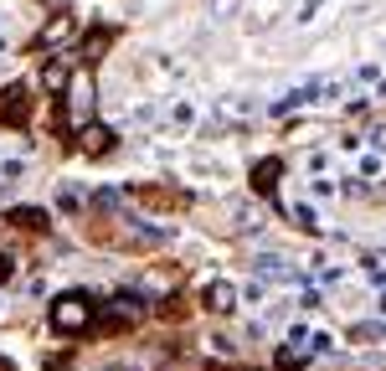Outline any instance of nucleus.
Listing matches in <instances>:
<instances>
[{
	"label": "nucleus",
	"instance_id": "7ed1b4c3",
	"mask_svg": "<svg viewBox=\"0 0 386 371\" xmlns=\"http://www.w3.org/2000/svg\"><path fill=\"white\" fill-rule=\"evenodd\" d=\"M73 36H77V21H73L68 11H62V16H52L47 26L36 31V41H31V47H36V52H52L57 41H73Z\"/></svg>",
	"mask_w": 386,
	"mask_h": 371
},
{
	"label": "nucleus",
	"instance_id": "f03ea898",
	"mask_svg": "<svg viewBox=\"0 0 386 371\" xmlns=\"http://www.w3.org/2000/svg\"><path fill=\"white\" fill-rule=\"evenodd\" d=\"M31 119V93H26V83H11V88H0V124H26Z\"/></svg>",
	"mask_w": 386,
	"mask_h": 371
},
{
	"label": "nucleus",
	"instance_id": "f8f14e48",
	"mask_svg": "<svg viewBox=\"0 0 386 371\" xmlns=\"http://www.w3.org/2000/svg\"><path fill=\"white\" fill-rule=\"evenodd\" d=\"M257 273H268V278H299L284 258H257Z\"/></svg>",
	"mask_w": 386,
	"mask_h": 371
},
{
	"label": "nucleus",
	"instance_id": "f257e3e1",
	"mask_svg": "<svg viewBox=\"0 0 386 371\" xmlns=\"http://www.w3.org/2000/svg\"><path fill=\"white\" fill-rule=\"evenodd\" d=\"M52 325H57L62 335L93 330V304H88V294H62V299L52 304Z\"/></svg>",
	"mask_w": 386,
	"mask_h": 371
},
{
	"label": "nucleus",
	"instance_id": "6ab92c4d",
	"mask_svg": "<svg viewBox=\"0 0 386 371\" xmlns=\"http://www.w3.org/2000/svg\"><path fill=\"white\" fill-rule=\"evenodd\" d=\"M381 315H386V294H381Z\"/></svg>",
	"mask_w": 386,
	"mask_h": 371
},
{
	"label": "nucleus",
	"instance_id": "39448f33",
	"mask_svg": "<svg viewBox=\"0 0 386 371\" xmlns=\"http://www.w3.org/2000/svg\"><path fill=\"white\" fill-rule=\"evenodd\" d=\"M77 150H82V155H109V150H114V129L82 124V129H77Z\"/></svg>",
	"mask_w": 386,
	"mask_h": 371
},
{
	"label": "nucleus",
	"instance_id": "0eeeda50",
	"mask_svg": "<svg viewBox=\"0 0 386 371\" xmlns=\"http://www.w3.org/2000/svg\"><path fill=\"white\" fill-rule=\"evenodd\" d=\"M201 304L211 315H232V310H237V289H232V283H211V289L201 294Z\"/></svg>",
	"mask_w": 386,
	"mask_h": 371
},
{
	"label": "nucleus",
	"instance_id": "aec40b11",
	"mask_svg": "<svg viewBox=\"0 0 386 371\" xmlns=\"http://www.w3.org/2000/svg\"><path fill=\"white\" fill-rule=\"evenodd\" d=\"M227 371H247V366H227Z\"/></svg>",
	"mask_w": 386,
	"mask_h": 371
},
{
	"label": "nucleus",
	"instance_id": "a211bd4d",
	"mask_svg": "<svg viewBox=\"0 0 386 371\" xmlns=\"http://www.w3.org/2000/svg\"><path fill=\"white\" fill-rule=\"evenodd\" d=\"M0 371H16V366H11V361H6V356H0Z\"/></svg>",
	"mask_w": 386,
	"mask_h": 371
},
{
	"label": "nucleus",
	"instance_id": "6e6552de",
	"mask_svg": "<svg viewBox=\"0 0 386 371\" xmlns=\"http://www.w3.org/2000/svg\"><path fill=\"white\" fill-rule=\"evenodd\" d=\"M278 176H284V165H278V160L252 165V191H257V196H273V191H278Z\"/></svg>",
	"mask_w": 386,
	"mask_h": 371
},
{
	"label": "nucleus",
	"instance_id": "4468645a",
	"mask_svg": "<svg viewBox=\"0 0 386 371\" xmlns=\"http://www.w3.org/2000/svg\"><path fill=\"white\" fill-rule=\"evenodd\" d=\"M294 222H299V227H309V232H314V227H319V216H314L309 207H294Z\"/></svg>",
	"mask_w": 386,
	"mask_h": 371
},
{
	"label": "nucleus",
	"instance_id": "dca6fc26",
	"mask_svg": "<svg viewBox=\"0 0 386 371\" xmlns=\"http://www.w3.org/2000/svg\"><path fill=\"white\" fill-rule=\"evenodd\" d=\"M299 361H304V356H299L294 345H278V366H299Z\"/></svg>",
	"mask_w": 386,
	"mask_h": 371
},
{
	"label": "nucleus",
	"instance_id": "ddd939ff",
	"mask_svg": "<svg viewBox=\"0 0 386 371\" xmlns=\"http://www.w3.org/2000/svg\"><path fill=\"white\" fill-rule=\"evenodd\" d=\"M366 278L386 289V258H366Z\"/></svg>",
	"mask_w": 386,
	"mask_h": 371
},
{
	"label": "nucleus",
	"instance_id": "f3484780",
	"mask_svg": "<svg viewBox=\"0 0 386 371\" xmlns=\"http://www.w3.org/2000/svg\"><path fill=\"white\" fill-rule=\"evenodd\" d=\"M11 268H16V263H11V258H6V253H0V283H6V278H11Z\"/></svg>",
	"mask_w": 386,
	"mask_h": 371
},
{
	"label": "nucleus",
	"instance_id": "9b49d317",
	"mask_svg": "<svg viewBox=\"0 0 386 371\" xmlns=\"http://www.w3.org/2000/svg\"><path fill=\"white\" fill-rule=\"evenodd\" d=\"M109 41H114V31H109V26H98V31H93L88 41H82V62H98V57H103V47H109Z\"/></svg>",
	"mask_w": 386,
	"mask_h": 371
},
{
	"label": "nucleus",
	"instance_id": "423d86ee",
	"mask_svg": "<svg viewBox=\"0 0 386 371\" xmlns=\"http://www.w3.org/2000/svg\"><path fill=\"white\" fill-rule=\"evenodd\" d=\"M129 196L134 202H144V207H186V191H160V186H129Z\"/></svg>",
	"mask_w": 386,
	"mask_h": 371
},
{
	"label": "nucleus",
	"instance_id": "20e7f679",
	"mask_svg": "<svg viewBox=\"0 0 386 371\" xmlns=\"http://www.w3.org/2000/svg\"><path fill=\"white\" fill-rule=\"evenodd\" d=\"M325 98V83H304V88H294V93H284V98H273L268 103V114L273 119H284V114H294V108H304V103H319Z\"/></svg>",
	"mask_w": 386,
	"mask_h": 371
},
{
	"label": "nucleus",
	"instance_id": "1a4fd4ad",
	"mask_svg": "<svg viewBox=\"0 0 386 371\" xmlns=\"http://www.w3.org/2000/svg\"><path fill=\"white\" fill-rule=\"evenodd\" d=\"M11 227H21V232H47V211H41V207H11Z\"/></svg>",
	"mask_w": 386,
	"mask_h": 371
},
{
	"label": "nucleus",
	"instance_id": "2eb2a0df",
	"mask_svg": "<svg viewBox=\"0 0 386 371\" xmlns=\"http://www.w3.org/2000/svg\"><path fill=\"white\" fill-rule=\"evenodd\" d=\"M325 351H330V335H325V330L309 335V351H304V356H325Z\"/></svg>",
	"mask_w": 386,
	"mask_h": 371
},
{
	"label": "nucleus",
	"instance_id": "9d476101",
	"mask_svg": "<svg viewBox=\"0 0 386 371\" xmlns=\"http://www.w3.org/2000/svg\"><path fill=\"white\" fill-rule=\"evenodd\" d=\"M68 83H73V68H68V62H47V68H41V88H47V93H62Z\"/></svg>",
	"mask_w": 386,
	"mask_h": 371
}]
</instances>
